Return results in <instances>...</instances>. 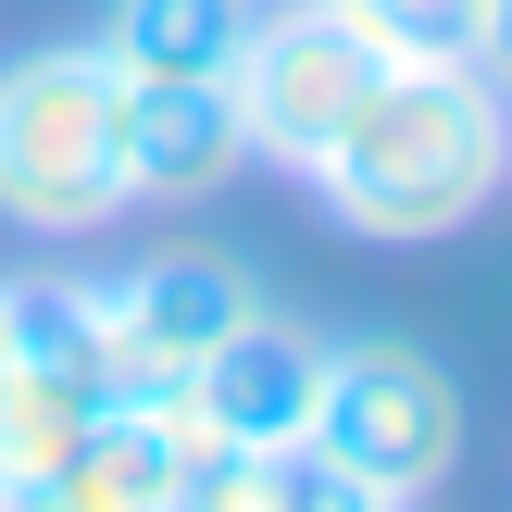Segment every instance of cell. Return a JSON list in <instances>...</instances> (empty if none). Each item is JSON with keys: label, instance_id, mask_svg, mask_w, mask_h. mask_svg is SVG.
<instances>
[{"label": "cell", "instance_id": "cell-5", "mask_svg": "<svg viewBox=\"0 0 512 512\" xmlns=\"http://www.w3.org/2000/svg\"><path fill=\"white\" fill-rule=\"evenodd\" d=\"M113 413L88 275H0V488L50 475L88 425Z\"/></svg>", "mask_w": 512, "mask_h": 512}, {"label": "cell", "instance_id": "cell-9", "mask_svg": "<svg viewBox=\"0 0 512 512\" xmlns=\"http://www.w3.org/2000/svg\"><path fill=\"white\" fill-rule=\"evenodd\" d=\"M175 475H188V425L163 400H113L50 475L0 488V512H175Z\"/></svg>", "mask_w": 512, "mask_h": 512}, {"label": "cell", "instance_id": "cell-6", "mask_svg": "<svg viewBox=\"0 0 512 512\" xmlns=\"http://www.w3.org/2000/svg\"><path fill=\"white\" fill-rule=\"evenodd\" d=\"M100 313V363H113V400H175L250 313H263V275L225 263V250H150L125 275H88Z\"/></svg>", "mask_w": 512, "mask_h": 512}, {"label": "cell", "instance_id": "cell-1", "mask_svg": "<svg viewBox=\"0 0 512 512\" xmlns=\"http://www.w3.org/2000/svg\"><path fill=\"white\" fill-rule=\"evenodd\" d=\"M325 213L375 250H425L450 225H475L512 188V88L488 63H413L400 50L388 75L363 88V113L325 138L313 163Z\"/></svg>", "mask_w": 512, "mask_h": 512}, {"label": "cell", "instance_id": "cell-12", "mask_svg": "<svg viewBox=\"0 0 512 512\" xmlns=\"http://www.w3.org/2000/svg\"><path fill=\"white\" fill-rule=\"evenodd\" d=\"M350 13L413 63H475V38H488V0H350Z\"/></svg>", "mask_w": 512, "mask_h": 512}, {"label": "cell", "instance_id": "cell-13", "mask_svg": "<svg viewBox=\"0 0 512 512\" xmlns=\"http://www.w3.org/2000/svg\"><path fill=\"white\" fill-rule=\"evenodd\" d=\"M475 63H488L500 88H512V0H488V38H475Z\"/></svg>", "mask_w": 512, "mask_h": 512}, {"label": "cell", "instance_id": "cell-7", "mask_svg": "<svg viewBox=\"0 0 512 512\" xmlns=\"http://www.w3.org/2000/svg\"><path fill=\"white\" fill-rule=\"evenodd\" d=\"M125 88V75H113ZM250 125L225 75H163V88H125V200L150 213H200L213 188H238Z\"/></svg>", "mask_w": 512, "mask_h": 512}, {"label": "cell", "instance_id": "cell-10", "mask_svg": "<svg viewBox=\"0 0 512 512\" xmlns=\"http://www.w3.org/2000/svg\"><path fill=\"white\" fill-rule=\"evenodd\" d=\"M175 512H388V500L350 488L313 438H200L175 475Z\"/></svg>", "mask_w": 512, "mask_h": 512}, {"label": "cell", "instance_id": "cell-2", "mask_svg": "<svg viewBox=\"0 0 512 512\" xmlns=\"http://www.w3.org/2000/svg\"><path fill=\"white\" fill-rule=\"evenodd\" d=\"M125 88L88 38L0 63V225L25 238H100L125 225Z\"/></svg>", "mask_w": 512, "mask_h": 512}, {"label": "cell", "instance_id": "cell-14", "mask_svg": "<svg viewBox=\"0 0 512 512\" xmlns=\"http://www.w3.org/2000/svg\"><path fill=\"white\" fill-rule=\"evenodd\" d=\"M388 512H425V500H388Z\"/></svg>", "mask_w": 512, "mask_h": 512}, {"label": "cell", "instance_id": "cell-8", "mask_svg": "<svg viewBox=\"0 0 512 512\" xmlns=\"http://www.w3.org/2000/svg\"><path fill=\"white\" fill-rule=\"evenodd\" d=\"M313 388H325V338L263 300V313H250L238 338L163 400V413L188 425V450H200V438H300V425H313Z\"/></svg>", "mask_w": 512, "mask_h": 512}, {"label": "cell", "instance_id": "cell-3", "mask_svg": "<svg viewBox=\"0 0 512 512\" xmlns=\"http://www.w3.org/2000/svg\"><path fill=\"white\" fill-rule=\"evenodd\" d=\"M300 438L375 500H438L463 463V375L413 338H325V388Z\"/></svg>", "mask_w": 512, "mask_h": 512}, {"label": "cell", "instance_id": "cell-11", "mask_svg": "<svg viewBox=\"0 0 512 512\" xmlns=\"http://www.w3.org/2000/svg\"><path fill=\"white\" fill-rule=\"evenodd\" d=\"M250 0H100L88 50L125 75V88H163V75H238Z\"/></svg>", "mask_w": 512, "mask_h": 512}, {"label": "cell", "instance_id": "cell-4", "mask_svg": "<svg viewBox=\"0 0 512 512\" xmlns=\"http://www.w3.org/2000/svg\"><path fill=\"white\" fill-rule=\"evenodd\" d=\"M388 63H400V50L375 38L350 0H288V13H250L238 75H225V88H238V125H250V163L313 175L325 138L363 113V88H375Z\"/></svg>", "mask_w": 512, "mask_h": 512}]
</instances>
